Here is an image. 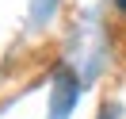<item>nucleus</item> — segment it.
<instances>
[{"mask_svg": "<svg viewBox=\"0 0 126 119\" xmlns=\"http://www.w3.org/2000/svg\"><path fill=\"white\" fill-rule=\"evenodd\" d=\"M115 4H118V12H126V0H115Z\"/></svg>", "mask_w": 126, "mask_h": 119, "instance_id": "obj_1", "label": "nucleus"}]
</instances>
